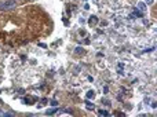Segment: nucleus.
Listing matches in <instances>:
<instances>
[{"mask_svg":"<svg viewBox=\"0 0 157 117\" xmlns=\"http://www.w3.org/2000/svg\"><path fill=\"white\" fill-rule=\"evenodd\" d=\"M15 6H17L15 0H3V2H0V10L8 11V10H13Z\"/></svg>","mask_w":157,"mask_h":117,"instance_id":"f257e3e1","label":"nucleus"},{"mask_svg":"<svg viewBox=\"0 0 157 117\" xmlns=\"http://www.w3.org/2000/svg\"><path fill=\"white\" fill-rule=\"evenodd\" d=\"M76 54H77V55H83V54H84V50L78 47V48H76Z\"/></svg>","mask_w":157,"mask_h":117,"instance_id":"39448f33","label":"nucleus"},{"mask_svg":"<svg viewBox=\"0 0 157 117\" xmlns=\"http://www.w3.org/2000/svg\"><path fill=\"white\" fill-rule=\"evenodd\" d=\"M145 3H146V4H153V3H155V0H144Z\"/></svg>","mask_w":157,"mask_h":117,"instance_id":"6e6552de","label":"nucleus"},{"mask_svg":"<svg viewBox=\"0 0 157 117\" xmlns=\"http://www.w3.org/2000/svg\"><path fill=\"white\" fill-rule=\"evenodd\" d=\"M94 96H95V92H94L92 90H90L88 92H87V98H88V99H92Z\"/></svg>","mask_w":157,"mask_h":117,"instance_id":"20e7f679","label":"nucleus"},{"mask_svg":"<svg viewBox=\"0 0 157 117\" xmlns=\"http://www.w3.org/2000/svg\"><path fill=\"white\" fill-rule=\"evenodd\" d=\"M97 21H98V18H97V17H95V15H92V17H90V21H88V24L92 26V25H95V22H97Z\"/></svg>","mask_w":157,"mask_h":117,"instance_id":"7ed1b4c3","label":"nucleus"},{"mask_svg":"<svg viewBox=\"0 0 157 117\" xmlns=\"http://www.w3.org/2000/svg\"><path fill=\"white\" fill-rule=\"evenodd\" d=\"M136 8H138L139 11H141L142 14H145L147 11V7H146V3L145 2H138V4H136Z\"/></svg>","mask_w":157,"mask_h":117,"instance_id":"f03ea898","label":"nucleus"},{"mask_svg":"<svg viewBox=\"0 0 157 117\" xmlns=\"http://www.w3.org/2000/svg\"><path fill=\"white\" fill-rule=\"evenodd\" d=\"M0 116H11V115H10V113H7V112H4V110L0 109Z\"/></svg>","mask_w":157,"mask_h":117,"instance_id":"423d86ee","label":"nucleus"},{"mask_svg":"<svg viewBox=\"0 0 157 117\" xmlns=\"http://www.w3.org/2000/svg\"><path fill=\"white\" fill-rule=\"evenodd\" d=\"M87 108H88L90 110H92V109H94V105H92V104H87Z\"/></svg>","mask_w":157,"mask_h":117,"instance_id":"1a4fd4ad","label":"nucleus"},{"mask_svg":"<svg viewBox=\"0 0 157 117\" xmlns=\"http://www.w3.org/2000/svg\"><path fill=\"white\" fill-rule=\"evenodd\" d=\"M102 104L109 105V106H110V101H108V99H106V98H103V99H102Z\"/></svg>","mask_w":157,"mask_h":117,"instance_id":"0eeeda50","label":"nucleus"},{"mask_svg":"<svg viewBox=\"0 0 157 117\" xmlns=\"http://www.w3.org/2000/svg\"><path fill=\"white\" fill-rule=\"evenodd\" d=\"M99 113H101V115H103V116H108V115H109V113L105 112V110H99Z\"/></svg>","mask_w":157,"mask_h":117,"instance_id":"9d476101","label":"nucleus"}]
</instances>
